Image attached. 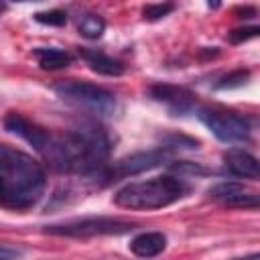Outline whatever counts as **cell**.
<instances>
[{"label": "cell", "mask_w": 260, "mask_h": 260, "mask_svg": "<svg viewBox=\"0 0 260 260\" xmlns=\"http://www.w3.org/2000/svg\"><path fill=\"white\" fill-rule=\"evenodd\" d=\"M112 140L95 122H85L63 134L49 132L39 154L57 171L95 179L108 165Z\"/></svg>", "instance_id": "1"}, {"label": "cell", "mask_w": 260, "mask_h": 260, "mask_svg": "<svg viewBox=\"0 0 260 260\" xmlns=\"http://www.w3.org/2000/svg\"><path fill=\"white\" fill-rule=\"evenodd\" d=\"M45 187L47 175L39 160L18 148L0 146V207L26 211L41 201Z\"/></svg>", "instance_id": "2"}, {"label": "cell", "mask_w": 260, "mask_h": 260, "mask_svg": "<svg viewBox=\"0 0 260 260\" xmlns=\"http://www.w3.org/2000/svg\"><path fill=\"white\" fill-rule=\"evenodd\" d=\"M187 193L189 185L185 183V179L175 175H162L120 187L114 193V203L132 211H154L181 201Z\"/></svg>", "instance_id": "3"}, {"label": "cell", "mask_w": 260, "mask_h": 260, "mask_svg": "<svg viewBox=\"0 0 260 260\" xmlns=\"http://www.w3.org/2000/svg\"><path fill=\"white\" fill-rule=\"evenodd\" d=\"M53 89L59 100L73 106L75 110H81L93 116H112L116 112V95L102 85L69 79V81L57 83Z\"/></svg>", "instance_id": "4"}, {"label": "cell", "mask_w": 260, "mask_h": 260, "mask_svg": "<svg viewBox=\"0 0 260 260\" xmlns=\"http://www.w3.org/2000/svg\"><path fill=\"white\" fill-rule=\"evenodd\" d=\"M136 230V223L120 219V217H77L61 223L45 225V234L61 236V238H98V236H122Z\"/></svg>", "instance_id": "5"}, {"label": "cell", "mask_w": 260, "mask_h": 260, "mask_svg": "<svg viewBox=\"0 0 260 260\" xmlns=\"http://www.w3.org/2000/svg\"><path fill=\"white\" fill-rule=\"evenodd\" d=\"M197 118L217 140L228 142V144L244 142L250 138V132H252L248 118L236 112L221 110V108H201L197 112Z\"/></svg>", "instance_id": "6"}, {"label": "cell", "mask_w": 260, "mask_h": 260, "mask_svg": "<svg viewBox=\"0 0 260 260\" xmlns=\"http://www.w3.org/2000/svg\"><path fill=\"white\" fill-rule=\"evenodd\" d=\"M165 158H167V148L134 152V154H128V156L112 162V165H106L102 169V173L95 177V181L112 183V181H118L122 177H132V175H138V173H144L148 169L158 167Z\"/></svg>", "instance_id": "7"}, {"label": "cell", "mask_w": 260, "mask_h": 260, "mask_svg": "<svg viewBox=\"0 0 260 260\" xmlns=\"http://www.w3.org/2000/svg\"><path fill=\"white\" fill-rule=\"evenodd\" d=\"M207 195L211 201H215L223 207H232V209H258V205H260L258 193L248 189L240 181L217 183L207 191Z\"/></svg>", "instance_id": "8"}, {"label": "cell", "mask_w": 260, "mask_h": 260, "mask_svg": "<svg viewBox=\"0 0 260 260\" xmlns=\"http://www.w3.org/2000/svg\"><path fill=\"white\" fill-rule=\"evenodd\" d=\"M223 167L232 177L256 181L260 177L258 158L244 148H230L223 152Z\"/></svg>", "instance_id": "9"}, {"label": "cell", "mask_w": 260, "mask_h": 260, "mask_svg": "<svg viewBox=\"0 0 260 260\" xmlns=\"http://www.w3.org/2000/svg\"><path fill=\"white\" fill-rule=\"evenodd\" d=\"M150 98L165 104L169 110L185 114L193 108L195 104V95L185 89V87H177V85H169V83H158L150 87Z\"/></svg>", "instance_id": "10"}, {"label": "cell", "mask_w": 260, "mask_h": 260, "mask_svg": "<svg viewBox=\"0 0 260 260\" xmlns=\"http://www.w3.org/2000/svg\"><path fill=\"white\" fill-rule=\"evenodd\" d=\"M128 248L138 258H156L167 248V236L162 232H140L130 240Z\"/></svg>", "instance_id": "11"}, {"label": "cell", "mask_w": 260, "mask_h": 260, "mask_svg": "<svg viewBox=\"0 0 260 260\" xmlns=\"http://www.w3.org/2000/svg\"><path fill=\"white\" fill-rule=\"evenodd\" d=\"M79 55H81V59L87 63V67H89L91 71L100 73V75H106V77H120V75L124 73L122 61H118V59H114V57H110V55H106V53H102V51L83 49V51H79Z\"/></svg>", "instance_id": "12"}, {"label": "cell", "mask_w": 260, "mask_h": 260, "mask_svg": "<svg viewBox=\"0 0 260 260\" xmlns=\"http://www.w3.org/2000/svg\"><path fill=\"white\" fill-rule=\"evenodd\" d=\"M32 55H35L37 63L41 65V69H45V71L67 69L75 59L69 51L57 49V47H37V49H32Z\"/></svg>", "instance_id": "13"}, {"label": "cell", "mask_w": 260, "mask_h": 260, "mask_svg": "<svg viewBox=\"0 0 260 260\" xmlns=\"http://www.w3.org/2000/svg\"><path fill=\"white\" fill-rule=\"evenodd\" d=\"M79 35L89 39V41H95L104 35L106 30V20L100 16V14H85L81 20H79V26H77Z\"/></svg>", "instance_id": "14"}, {"label": "cell", "mask_w": 260, "mask_h": 260, "mask_svg": "<svg viewBox=\"0 0 260 260\" xmlns=\"http://www.w3.org/2000/svg\"><path fill=\"white\" fill-rule=\"evenodd\" d=\"M37 22L41 24H47V26H65L67 24V14L59 8H53V10H45V12H37L32 16Z\"/></svg>", "instance_id": "15"}, {"label": "cell", "mask_w": 260, "mask_h": 260, "mask_svg": "<svg viewBox=\"0 0 260 260\" xmlns=\"http://www.w3.org/2000/svg\"><path fill=\"white\" fill-rule=\"evenodd\" d=\"M173 10H175V4H171V2H165V4L162 2L160 4H148V6H144L142 16L146 20H160V18L169 16Z\"/></svg>", "instance_id": "16"}, {"label": "cell", "mask_w": 260, "mask_h": 260, "mask_svg": "<svg viewBox=\"0 0 260 260\" xmlns=\"http://www.w3.org/2000/svg\"><path fill=\"white\" fill-rule=\"evenodd\" d=\"M250 77V73L248 71H244V69H238V71H234V73H230V75H225L219 83H217V87L219 89H232V87H240V85H244L246 83V79Z\"/></svg>", "instance_id": "17"}, {"label": "cell", "mask_w": 260, "mask_h": 260, "mask_svg": "<svg viewBox=\"0 0 260 260\" xmlns=\"http://www.w3.org/2000/svg\"><path fill=\"white\" fill-rule=\"evenodd\" d=\"M256 35H258V28H256V26H252V28H240V30L230 32V41H232V43H242V41L254 39Z\"/></svg>", "instance_id": "18"}, {"label": "cell", "mask_w": 260, "mask_h": 260, "mask_svg": "<svg viewBox=\"0 0 260 260\" xmlns=\"http://www.w3.org/2000/svg\"><path fill=\"white\" fill-rule=\"evenodd\" d=\"M18 258H20V250L0 244V260H18Z\"/></svg>", "instance_id": "19"}, {"label": "cell", "mask_w": 260, "mask_h": 260, "mask_svg": "<svg viewBox=\"0 0 260 260\" xmlns=\"http://www.w3.org/2000/svg\"><path fill=\"white\" fill-rule=\"evenodd\" d=\"M232 260H260V254H258V252H252V254L238 256V258H232Z\"/></svg>", "instance_id": "20"}, {"label": "cell", "mask_w": 260, "mask_h": 260, "mask_svg": "<svg viewBox=\"0 0 260 260\" xmlns=\"http://www.w3.org/2000/svg\"><path fill=\"white\" fill-rule=\"evenodd\" d=\"M6 8H8V6H6V4H4V2H0V14H2V12H4V10H6Z\"/></svg>", "instance_id": "21"}]
</instances>
